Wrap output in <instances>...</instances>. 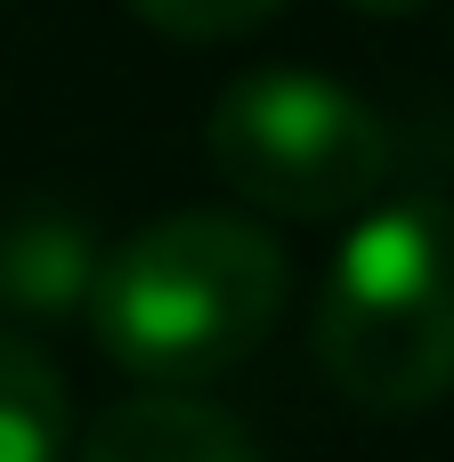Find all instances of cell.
<instances>
[{
	"label": "cell",
	"mask_w": 454,
	"mask_h": 462,
	"mask_svg": "<svg viewBox=\"0 0 454 462\" xmlns=\"http://www.w3.org/2000/svg\"><path fill=\"white\" fill-rule=\"evenodd\" d=\"M341 8H357V16H414L422 0H341Z\"/></svg>",
	"instance_id": "cell-8"
},
{
	"label": "cell",
	"mask_w": 454,
	"mask_h": 462,
	"mask_svg": "<svg viewBox=\"0 0 454 462\" xmlns=\"http://www.w3.org/2000/svg\"><path fill=\"white\" fill-rule=\"evenodd\" d=\"M211 171L276 219H341L390 179V122L309 65H260L219 89L203 122Z\"/></svg>",
	"instance_id": "cell-3"
},
{
	"label": "cell",
	"mask_w": 454,
	"mask_h": 462,
	"mask_svg": "<svg viewBox=\"0 0 454 462\" xmlns=\"http://www.w3.org/2000/svg\"><path fill=\"white\" fill-rule=\"evenodd\" d=\"M81 462H260V447L219 406H203L187 390H146L89 422Z\"/></svg>",
	"instance_id": "cell-4"
},
{
	"label": "cell",
	"mask_w": 454,
	"mask_h": 462,
	"mask_svg": "<svg viewBox=\"0 0 454 462\" xmlns=\"http://www.w3.org/2000/svg\"><path fill=\"white\" fill-rule=\"evenodd\" d=\"M284 0H130L138 24H154L162 41H244L276 16Z\"/></svg>",
	"instance_id": "cell-7"
},
{
	"label": "cell",
	"mask_w": 454,
	"mask_h": 462,
	"mask_svg": "<svg viewBox=\"0 0 454 462\" xmlns=\"http://www.w3.org/2000/svg\"><path fill=\"white\" fill-rule=\"evenodd\" d=\"M317 365L366 414H422L454 390V203L406 195L349 227L325 300Z\"/></svg>",
	"instance_id": "cell-2"
},
{
	"label": "cell",
	"mask_w": 454,
	"mask_h": 462,
	"mask_svg": "<svg viewBox=\"0 0 454 462\" xmlns=\"http://www.w3.org/2000/svg\"><path fill=\"white\" fill-rule=\"evenodd\" d=\"M89 284H97V252H89L81 219H65V211H16V219H0V300L8 309L57 317V309L89 300Z\"/></svg>",
	"instance_id": "cell-5"
},
{
	"label": "cell",
	"mask_w": 454,
	"mask_h": 462,
	"mask_svg": "<svg viewBox=\"0 0 454 462\" xmlns=\"http://www.w3.org/2000/svg\"><path fill=\"white\" fill-rule=\"evenodd\" d=\"M284 244L244 211H162L97 260L89 325L114 365L154 390L244 365L284 309Z\"/></svg>",
	"instance_id": "cell-1"
},
{
	"label": "cell",
	"mask_w": 454,
	"mask_h": 462,
	"mask_svg": "<svg viewBox=\"0 0 454 462\" xmlns=\"http://www.w3.org/2000/svg\"><path fill=\"white\" fill-rule=\"evenodd\" d=\"M65 455V374L0 325V462Z\"/></svg>",
	"instance_id": "cell-6"
}]
</instances>
